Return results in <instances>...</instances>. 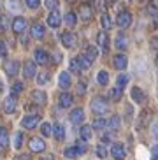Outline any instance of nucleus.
<instances>
[{"instance_id":"1","label":"nucleus","mask_w":158,"mask_h":160,"mask_svg":"<svg viewBox=\"0 0 158 160\" xmlns=\"http://www.w3.org/2000/svg\"><path fill=\"white\" fill-rule=\"evenodd\" d=\"M107 109H109V104H107V99H106V97H102V95H97V97H93V99H91V111H93L95 114H100V116H102Z\"/></svg>"},{"instance_id":"2","label":"nucleus","mask_w":158,"mask_h":160,"mask_svg":"<svg viewBox=\"0 0 158 160\" xmlns=\"http://www.w3.org/2000/svg\"><path fill=\"white\" fill-rule=\"evenodd\" d=\"M116 25L120 28H126V27H130L132 25V14L128 11H121L120 14L116 16Z\"/></svg>"},{"instance_id":"3","label":"nucleus","mask_w":158,"mask_h":160,"mask_svg":"<svg viewBox=\"0 0 158 160\" xmlns=\"http://www.w3.org/2000/svg\"><path fill=\"white\" fill-rule=\"evenodd\" d=\"M111 157L114 160H123L126 157V151H125V146L121 144V142H114L111 146Z\"/></svg>"},{"instance_id":"4","label":"nucleus","mask_w":158,"mask_h":160,"mask_svg":"<svg viewBox=\"0 0 158 160\" xmlns=\"http://www.w3.org/2000/svg\"><path fill=\"white\" fill-rule=\"evenodd\" d=\"M39 122H41V118H39L37 114H27V116L21 120V125H23V128L32 130V128H35L39 125Z\"/></svg>"},{"instance_id":"5","label":"nucleus","mask_w":158,"mask_h":160,"mask_svg":"<svg viewBox=\"0 0 158 160\" xmlns=\"http://www.w3.org/2000/svg\"><path fill=\"white\" fill-rule=\"evenodd\" d=\"M28 146H30V151L32 153H41V151L46 150V142L42 141L41 137H32L30 142H28Z\"/></svg>"},{"instance_id":"6","label":"nucleus","mask_w":158,"mask_h":160,"mask_svg":"<svg viewBox=\"0 0 158 160\" xmlns=\"http://www.w3.org/2000/svg\"><path fill=\"white\" fill-rule=\"evenodd\" d=\"M25 28H27V19L25 18L18 16V18L12 19V32L16 33V35H21V33L25 32Z\"/></svg>"},{"instance_id":"7","label":"nucleus","mask_w":158,"mask_h":160,"mask_svg":"<svg viewBox=\"0 0 158 160\" xmlns=\"http://www.w3.org/2000/svg\"><path fill=\"white\" fill-rule=\"evenodd\" d=\"M4 71H5V74L9 76V78L16 76V74H18V71H19V62H16V60L5 62V63H4Z\"/></svg>"},{"instance_id":"8","label":"nucleus","mask_w":158,"mask_h":160,"mask_svg":"<svg viewBox=\"0 0 158 160\" xmlns=\"http://www.w3.org/2000/svg\"><path fill=\"white\" fill-rule=\"evenodd\" d=\"M130 95H132V100H134L135 104H144L146 102L144 90H141L139 86H134V88L130 90Z\"/></svg>"},{"instance_id":"9","label":"nucleus","mask_w":158,"mask_h":160,"mask_svg":"<svg viewBox=\"0 0 158 160\" xmlns=\"http://www.w3.org/2000/svg\"><path fill=\"white\" fill-rule=\"evenodd\" d=\"M112 65H114V69H118V71H125L126 67H128V58H126L125 55H114Z\"/></svg>"},{"instance_id":"10","label":"nucleus","mask_w":158,"mask_h":160,"mask_svg":"<svg viewBox=\"0 0 158 160\" xmlns=\"http://www.w3.org/2000/svg\"><path fill=\"white\" fill-rule=\"evenodd\" d=\"M60 39H62V44H63L65 48H69V49L70 48H74L76 42H77V39H76V35L72 32H63Z\"/></svg>"},{"instance_id":"11","label":"nucleus","mask_w":158,"mask_h":160,"mask_svg":"<svg viewBox=\"0 0 158 160\" xmlns=\"http://www.w3.org/2000/svg\"><path fill=\"white\" fill-rule=\"evenodd\" d=\"M69 120H70V123H74V125H77V123H83V120H84V111H83L81 108H76L74 111H70Z\"/></svg>"},{"instance_id":"12","label":"nucleus","mask_w":158,"mask_h":160,"mask_svg":"<svg viewBox=\"0 0 158 160\" xmlns=\"http://www.w3.org/2000/svg\"><path fill=\"white\" fill-rule=\"evenodd\" d=\"M60 23H62L60 12H58V11H51V12H49V16H47V25H49L51 28H58V27H60Z\"/></svg>"},{"instance_id":"13","label":"nucleus","mask_w":158,"mask_h":160,"mask_svg":"<svg viewBox=\"0 0 158 160\" xmlns=\"http://www.w3.org/2000/svg\"><path fill=\"white\" fill-rule=\"evenodd\" d=\"M44 33H46L44 25H41V23H33L32 25V28H30V35H32L33 39H39V41H41V39L44 37Z\"/></svg>"},{"instance_id":"14","label":"nucleus","mask_w":158,"mask_h":160,"mask_svg":"<svg viewBox=\"0 0 158 160\" xmlns=\"http://www.w3.org/2000/svg\"><path fill=\"white\" fill-rule=\"evenodd\" d=\"M33 58H35V63H39V65H46L47 62H49V55L44 49H35Z\"/></svg>"},{"instance_id":"15","label":"nucleus","mask_w":158,"mask_h":160,"mask_svg":"<svg viewBox=\"0 0 158 160\" xmlns=\"http://www.w3.org/2000/svg\"><path fill=\"white\" fill-rule=\"evenodd\" d=\"M35 72H37L35 62H25V65H23V76H25V78H27V79H30V78H33V76H35Z\"/></svg>"},{"instance_id":"16","label":"nucleus","mask_w":158,"mask_h":160,"mask_svg":"<svg viewBox=\"0 0 158 160\" xmlns=\"http://www.w3.org/2000/svg\"><path fill=\"white\" fill-rule=\"evenodd\" d=\"M4 111L7 114H12L14 111H16V97H14V95H9V97L4 100Z\"/></svg>"},{"instance_id":"17","label":"nucleus","mask_w":158,"mask_h":160,"mask_svg":"<svg viewBox=\"0 0 158 160\" xmlns=\"http://www.w3.org/2000/svg\"><path fill=\"white\" fill-rule=\"evenodd\" d=\"M72 102H74V99H72V95L67 93V92H63V93L58 97V104H60V108H63V109L70 108V106H72Z\"/></svg>"},{"instance_id":"18","label":"nucleus","mask_w":158,"mask_h":160,"mask_svg":"<svg viewBox=\"0 0 158 160\" xmlns=\"http://www.w3.org/2000/svg\"><path fill=\"white\" fill-rule=\"evenodd\" d=\"M97 42H98V48H100L104 53L109 49V37H107L106 32H100V33L97 35Z\"/></svg>"},{"instance_id":"19","label":"nucleus","mask_w":158,"mask_h":160,"mask_svg":"<svg viewBox=\"0 0 158 160\" xmlns=\"http://www.w3.org/2000/svg\"><path fill=\"white\" fill-rule=\"evenodd\" d=\"M70 83H72V79H70L69 72H60V76H58V85H60V88L67 90L70 86Z\"/></svg>"},{"instance_id":"20","label":"nucleus","mask_w":158,"mask_h":160,"mask_svg":"<svg viewBox=\"0 0 158 160\" xmlns=\"http://www.w3.org/2000/svg\"><path fill=\"white\" fill-rule=\"evenodd\" d=\"M91 130H93L91 125H83V127H81V130H79V137H81V141L88 142L90 139H91V136H93Z\"/></svg>"},{"instance_id":"21","label":"nucleus","mask_w":158,"mask_h":160,"mask_svg":"<svg viewBox=\"0 0 158 160\" xmlns=\"http://www.w3.org/2000/svg\"><path fill=\"white\" fill-rule=\"evenodd\" d=\"M53 136H55L56 141H63L65 139V128L62 123H55L53 125Z\"/></svg>"},{"instance_id":"22","label":"nucleus","mask_w":158,"mask_h":160,"mask_svg":"<svg viewBox=\"0 0 158 160\" xmlns=\"http://www.w3.org/2000/svg\"><path fill=\"white\" fill-rule=\"evenodd\" d=\"M114 44H116V48H118V49H121V51L128 49V39H126L125 33H118V35H116V41H114Z\"/></svg>"},{"instance_id":"23","label":"nucleus","mask_w":158,"mask_h":160,"mask_svg":"<svg viewBox=\"0 0 158 160\" xmlns=\"http://www.w3.org/2000/svg\"><path fill=\"white\" fill-rule=\"evenodd\" d=\"M79 16H81V19H84V21H90V19H91V16H93L91 7H90L88 4L81 5V7H79Z\"/></svg>"},{"instance_id":"24","label":"nucleus","mask_w":158,"mask_h":160,"mask_svg":"<svg viewBox=\"0 0 158 160\" xmlns=\"http://www.w3.org/2000/svg\"><path fill=\"white\" fill-rule=\"evenodd\" d=\"M32 100L35 104H39V106H42V104H46L47 97H46V93H44L42 90H35V92L32 93Z\"/></svg>"},{"instance_id":"25","label":"nucleus","mask_w":158,"mask_h":160,"mask_svg":"<svg viewBox=\"0 0 158 160\" xmlns=\"http://www.w3.org/2000/svg\"><path fill=\"white\" fill-rule=\"evenodd\" d=\"M84 57L88 58L90 62H95L97 60V57H98V51H97V48L95 46H86V49H84Z\"/></svg>"},{"instance_id":"26","label":"nucleus","mask_w":158,"mask_h":160,"mask_svg":"<svg viewBox=\"0 0 158 160\" xmlns=\"http://www.w3.org/2000/svg\"><path fill=\"white\" fill-rule=\"evenodd\" d=\"M107 127L111 128V130H118V128L121 127V120L120 116H116V114H112L109 120H107Z\"/></svg>"},{"instance_id":"27","label":"nucleus","mask_w":158,"mask_h":160,"mask_svg":"<svg viewBox=\"0 0 158 160\" xmlns=\"http://www.w3.org/2000/svg\"><path fill=\"white\" fill-rule=\"evenodd\" d=\"M63 19H65L67 27H76V23H77V16H76V12H72V11H70V12H67Z\"/></svg>"},{"instance_id":"28","label":"nucleus","mask_w":158,"mask_h":160,"mask_svg":"<svg viewBox=\"0 0 158 160\" xmlns=\"http://www.w3.org/2000/svg\"><path fill=\"white\" fill-rule=\"evenodd\" d=\"M97 83L100 86H106L107 83H109V74H107L106 71H98V74H97Z\"/></svg>"},{"instance_id":"29","label":"nucleus","mask_w":158,"mask_h":160,"mask_svg":"<svg viewBox=\"0 0 158 160\" xmlns=\"http://www.w3.org/2000/svg\"><path fill=\"white\" fill-rule=\"evenodd\" d=\"M76 60H77L79 67H81V71H86V69H90V65H91V62H90L88 58L84 57V55H79Z\"/></svg>"},{"instance_id":"30","label":"nucleus","mask_w":158,"mask_h":160,"mask_svg":"<svg viewBox=\"0 0 158 160\" xmlns=\"http://www.w3.org/2000/svg\"><path fill=\"white\" fill-rule=\"evenodd\" d=\"M100 25H102V28L104 30H109L112 27V21H111V18H109V14H106L104 12L102 16H100Z\"/></svg>"},{"instance_id":"31","label":"nucleus","mask_w":158,"mask_h":160,"mask_svg":"<svg viewBox=\"0 0 158 160\" xmlns=\"http://www.w3.org/2000/svg\"><path fill=\"white\" fill-rule=\"evenodd\" d=\"M121 95H123V88H120V86H114V88L109 92V97H111L112 100H120Z\"/></svg>"},{"instance_id":"32","label":"nucleus","mask_w":158,"mask_h":160,"mask_svg":"<svg viewBox=\"0 0 158 160\" xmlns=\"http://www.w3.org/2000/svg\"><path fill=\"white\" fill-rule=\"evenodd\" d=\"M5 5L11 12H18L19 11V0H5Z\"/></svg>"},{"instance_id":"33","label":"nucleus","mask_w":158,"mask_h":160,"mask_svg":"<svg viewBox=\"0 0 158 160\" xmlns=\"http://www.w3.org/2000/svg\"><path fill=\"white\" fill-rule=\"evenodd\" d=\"M91 127L95 128V130H100V132H102L104 128L107 127V122L104 120V118H97V120L93 122V125H91Z\"/></svg>"},{"instance_id":"34","label":"nucleus","mask_w":158,"mask_h":160,"mask_svg":"<svg viewBox=\"0 0 158 160\" xmlns=\"http://www.w3.org/2000/svg\"><path fill=\"white\" fill-rule=\"evenodd\" d=\"M128 81H130V76L128 74H120L118 76V79H116V83H118L120 88H125V86L128 85Z\"/></svg>"},{"instance_id":"35","label":"nucleus","mask_w":158,"mask_h":160,"mask_svg":"<svg viewBox=\"0 0 158 160\" xmlns=\"http://www.w3.org/2000/svg\"><path fill=\"white\" fill-rule=\"evenodd\" d=\"M41 134H42L44 137L53 136V127H51V123H42V125H41Z\"/></svg>"},{"instance_id":"36","label":"nucleus","mask_w":158,"mask_h":160,"mask_svg":"<svg viewBox=\"0 0 158 160\" xmlns=\"http://www.w3.org/2000/svg\"><path fill=\"white\" fill-rule=\"evenodd\" d=\"M12 144H14V148H16V150H19V148L23 146V134H21V132H16V134H14Z\"/></svg>"},{"instance_id":"37","label":"nucleus","mask_w":158,"mask_h":160,"mask_svg":"<svg viewBox=\"0 0 158 160\" xmlns=\"http://www.w3.org/2000/svg\"><path fill=\"white\" fill-rule=\"evenodd\" d=\"M0 146H9V134L5 128H0Z\"/></svg>"},{"instance_id":"38","label":"nucleus","mask_w":158,"mask_h":160,"mask_svg":"<svg viewBox=\"0 0 158 160\" xmlns=\"http://www.w3.org/2000/svg\"><path fill=\"white\" fill-rule=\"evenodd\" d=\"M63 153H65L67 158H76V157L79 155V151H77V148H76V146H70V148H67Z\"/></svg>"},{"instance_id":"39","label":"nucleus","mask_w":158,"mask_h":160,"mask_svg":"<svg viewBox=\"0 0 158 160\" xmlns=\"http://www.w3.org/2000/svg\"><path fill=\"white\" fill-rule=\"evenodd\" d=\"M95 153H97V157H98V158H106V155H107L106 146H104V144H98L97 148H95Z\"/></svg>"},{"instance_id":"40","label":"nucleus","mask_w":158,"mask_h":160,"mask_svg":"<svg viewBox=\"0 0 158 160\" xmlns=\"http://www.w3.org/2000/svg\"><path fill=\"white\" fill-rule=\"evenodd\" d=\"M148 12H149V16H151V19H153V23H155V25H158V11H156V7L149 5Z\"/></svg>"},{"instance_id":"41","label":"nucleus","mask_w":158,"mask_h":160,"mask_svg":"<svg viewBox=\"0 0 158 160\" xmlns=\"http://www.w3.org/2000/svg\"><path fill=\"white\" fill-rule=\"evenodd\" d=\"M9 28V19L7 16H0V32H5Z\"/></svg>"},{"instance_id":"42","label":"nucleus","mask_w":158,"mask_h":160,"mask_svg":"<svg viewBox=\"0 0 158 160\" xmlns=\"http://www.w3.org/2000/svg\"><path fill=\"white\" fill-rule=\"evenodd\" d=\"M23 92V83H14L12 85V95H18V93H21Z\"/></svg>"},{"instance_id":"43","label":"nucleus","mask_w":158,"mask_h":160,"mask_svg":"<svg viewBox=\"0 0 158 160\" xmlns=\"http://www.w3.org/2000/svg\"><path fill=\"white\" fill-rule=\"evenodd\" d=\"M151 136L158 141V120H155V122L151 123Z\"/></svg>"},{"instance_id":"44","label":"nucleus","mask_w":158,"mask_h":160,"mask_svg":"<svg viewBox=\"0 0 158 160\" xmlns=\"http://www.w3.org/2000/svg\"><path fill=\"white\" fill-rule=\"evenodd\" d=\"M47 81H49V76H47L46 72H42V74H39V78H37V83H39V85H46Z\"/></svg>"},{"instance_id":"45","label":"nucleus","mask_w":158,"mask_h":160,"mask_svg":"<svg viewBox=\"0 0 158 160\" xmlns=\"http://www.w3.org/2000/svg\"><path fill=\"white\" fill-rule=\"evenodd\" d=\"M70 71H72V72H79V71H81V67H79V63H77V60H76V58H72V60H70Z\"/></svg>"},{"instance_id":"46","label":"nucleus","mask_w":158,"mask_h":160,"mask_svg":"<svg viewBox=\"0 0 158 160\" xmlns=\"http://www.w3.org/2000/svg\"><path fill=\"white\" fill-rule=\"evenodd\" d=\"M25 2H27V5L30 9H37L39 5H41V0H25Z\"/></svg>"},{"instance_id":"47","label":"nucleus","mask_w":158,"mask_h":160,"mask_svg":"<svg viewBox=\"0 0 158 160\" xmlns=\"http://www.w3.org/2000/svg\"><path fill=\"white\" fill-rule=\"evenodd\" d=\"M151 160H158V144L151 146Z\"/></svg>"},{"instance_id":"48","label":"nucleus","mask_w":158,"mask_h":160,"mask_svg":"<svg viewBox=\"0 0 158 160\" xmlns=\"http://www.w3.org/2000/svg\"><path fill=\"white\" fill-rule=\"evenodd\" d=\"M5 55H7V46L4 41H0V58H4Z\"/></svg>"},{"instance_id":"49","label":"nucleus","mask_w":158,"mask_h":160,"mask_svg":"<svg viewBox=\"0 0 158 160\" xmlns=\"http://www.w3.org/2000/svg\"><path fill=\"white\" fill-rule=\"evenodd\" d=\"M76 148H77L79 155H81V153H84V151H86V146H84V141H79L77 144H76Z\"/></svg>"},{"instance_id":"50","label":"nucleus","mask_w":158,"mask_h":160,"mask_svg":"<svg viewBox=\"0 0 158 160\" xmlns=\"http://www.w3.org/2000/svg\"><path fill=\"white\" fill-rule=\"evenodd\" d=\"M46 5H47V9H51V11H56V0H47L46 2Z\"/></svg>"},{"instance_id":"51","label":"nucleus","mask_w":158,"mask_h":160,"mask_svg":"<svg viewBox=\"0 0 158 160\" xmlns=\"http://www.w3.org/2000/svg\"><path fill=\"white\" fill-rule=\"evenodd\" d=\"M84 92H86V85H84V83H77V93L83 95Z\"/></svg>"},{"instance_id":"52","label":"nucleus","mask_w":158,"mask_h":160,"mask_svg":"<svg viewBox=\"0 0 158 160\" xmlns=\"http://www.w3.org/2000/svg\"><path fill=\"white\" fill-rule=\"evenodd\" d=\"M53 58H55V63H60L62 55H60V53H55V55H53Z\"/></svg>"},{"instance_id":"53","label":"nucleus","mask_w":158,"mask_h":160,"mask_svg":"<svg viewBox=\"0 0 158 160\" xmlns=\"http://www.w3.org/2000/svg\"><path fill=\"white\" fill-rule=\"evenodd\" d=\"M90 2L93 4V7H97V9H100V4H102L100 0H90Z\"/></svg>"},{"instance_id":"54","label":"nucleus","mask_w":158,"mask_h":160,"mask_svg":"<svg viewBox=\"0 0 158 160\" xmlns=\"http://www.w3.org/2000/svg\"><path fill=\"white\" fill-rule=\"evenodd\" d=\"M14 160H28V158H27V157H16Z\"/></svg>"},{"instance_id":"55","label":"nucleus","mask_w":158,"mask_h":160,"mask_svg":"<svg viewBox=\"0 0 158 160\" xmlns=\"http://www.w3.org/2000/svg\"><path fill=\"white\" fill-rule=\"evenodd\" d=\"M67 2H69V4H74V2H77V0H67Z\"/></svg>"},{"instance_id":"56","label":"nucleus","mask_w":158,"mask_h":160,"mask_svg":"<svg viewBox=\"0 0 158 160\" xmlns=\"http://www.w3.org/2000/svg\"><path fill=\"white\" fill-rule=\"evenodd\" d=\"M0 92H2V83H0Z\"/></svg>"},{"instance_id":"57","label":"nucleus","mask_w":158,"mask_h":160,"mask_svg":"<svg viewBox=\"0 0 158 160\" xmlns=\"http://www.w3.org/2000/svg\"><path fill=\"white\" fill-rule=\"evenodd\" d=\"M41 160H44V158H41Z\"/></svg>"}]
</instances>
